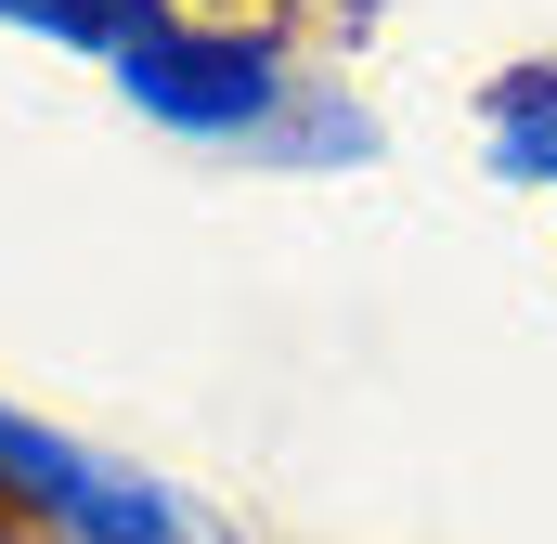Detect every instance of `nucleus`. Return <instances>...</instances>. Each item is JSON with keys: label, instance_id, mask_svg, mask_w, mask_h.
I'll list each match as a JSON object with an SVG mask.
<instances>
[{"label": "nucleus", "instance_id": "3", "mask_svg": "<svg viewBox=\"0 0 557 544\" xmlns=\"http://www.w3.org/2000/svg\"><path fill=\"white\" fill-rule=\"evenodd\" d=\"M467 131H480V169L506 182V195H545L557 208V65H493L480 78V104H467Z\"/></svg>", "mask_w": 557, "mask_h": 544}, {"label": "nucleus", "instance_id": "4", "mask_svg": "<svg viewBox=\"0 0 557 544\" xmlns=\"http://www.w3.org/2000/svg\"><path fill=\"white\" fill-rule=\"evenodd\" d=\"M0 26H13V39H52V52H78V65H104V52H117V26H131V0H0Z\"/></svg>", "mask_w": 557, "mask_h": 544}, {"label": "nucleus", "instance_id": "1", "mask_svg": "<svg viewBox=\"0 0 557 544\" xmlns=\"http://www.w3.org/2000/svg\"><path fill=\"white\" fill-rule=\"evenodd\" d=\"M104 91L143 131L234 156V169H376V143H389L350 78H311L273 26L195 13V0H131V26L104 52Z\"/></svg>", "mask_w": 557, "mask_h": 544}, {"label": "nucleus", "instance_id": "2", "mask_svg": "<svg viewBox=\"0 0 557 544\" xmlns=\"http://www.w3.org/2000/svg\"><path fill=\"white\" fill-rule=\"evenodd\" d=\"M0 506H26L52 544H234L182 480H156L131 454L52 428V415H13V403H0Z\"/></svg>", "mask_w": 557, "mask_h": 544}, {"label": "nucleus", "instance_id": "5", "mask_svg": "<svg viewBox=\"0 0 557 544\" xmlns=\"http://www.w3.org/2000/svg\"><path fill=\"white\" fill-rule=\"evenodd\" d=\"M0 544H13V532H0Z\"/></svg>", "mask_w": 557, "mask_h": 544}]
</instances>
